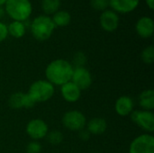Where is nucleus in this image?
<instances>
[{
	"instance_id": "nucleus-1",
	"label": "nucleus",
	"mask_w": 154,
	"mask_h": 153,
	"mask_svg": "<svg viewBox=\"0 0 154 153\" xmlns=\"http://www.w3.org/2000/svg\"><path fill=\"white\" fill-rule=\"evenodd\" d=\"M73 66L66 60L57 59L51 61L45 69V75L50 83L52 85L62 86L71 80Z\"/></svg>"
},
{
	"instance_id": "nucleus-2",
	"label": "nucleus",
	"mask_w": 154,
	"mask_h": 153,
	"mask_svg": "<svg viewBox=\"0 0 154 153\" xmlns=\"http://www.w3.org/2000/svg\"><path fill=\"white\" fill-rule=\"evenodd\" d=\"M4 10L13 21L24 23L32 13V5L30 0H7Z\"/></svg>"
},
{
	"instance_id": "nucleus-3",
	"label": "nucleus",
	"mask_w": 154,
	"mask_h": 153,
	"mask_svg": "<svg viewBox=\"0 0 154 153\" xmlns=\"http://www.w3.org/2000/svg\"><path fill=\"white\" fill-rule=\"evenodd\" d=\"M55 28L56 26L53 23L51 17L45 14L36 16L32 21L30 26L32 35L34 39L40 41L48 40L53 33Z\"/></svg>"
},
{
	"instance_id": "nucleus-4",
	"label": "nucleus",
	"mask_w": 154,
	"mask_h": 153,
	"mask_svg": "<svg viewBox=\"0 0 154 153\" xmlns=\"http://www.w3.org/2000/svg\"><path fill=\"white\" fill-rule=\"evenodd\" d=\"M28 94L37 102H45L51 98L54 94V87L51 83L46 80H37L29 88Z\"/></svg>"
},
{
	"instance_id": "nucleus-5",
	"label": "nucleus",
	"mask_w": 154,
	"mask_h": 153,
	"mask_svg": "<svg viewBox=\"0 0 154 153\" xmlns=\"http://www.w3.org/2000/svg\"><path fill=\"white\" fill-rule=\"evenodd\" d=\"M62 124L68 130L80 131L86 126L87 120L81 112L73 110L64 114L62 117Z\"/></svg>"
},
{
	"instance_id": "nucleus-6",
	"label": "nucleus",
	"mask_w": 154,
	"mask_h": 153,
	"mask_svg": "<svg viewBox=\"0 0 154 153\" xmlns=\"http://www.w3.org/2000/svg\"><path fill=\"white\" fill-rule=\"evenodd\" d=\"M129 153H154V137L151 134H142L130 144Z\"/></svg>"
},
{
	"instance_id": "nucleus-7",
	"label": "nucleus",
	"mask_w": 154,
	"mask_h": 153,
	"mask_svg": "<svg viewBox=\"0 0 154 153\" xmlns=\"http://www.w3.org/2000/svg\"><path fill=\"white\" fill-rule=\"evenodd\" d=\"M132 121L140 128L152 133L154 131V115L152 111L135 110L131 113Z\"/></svg>"
},
{
	"instance_id": "nucleus-8",
	"label": "nucleus",
	"mask_w": 154,
	"mask_h": 153,
	"mask_svg": "<svg viewBox=\"0 0 154 153\" xmlns=\"http://www.w3.org/2000/svg\"><path fill=\"white\" fill-rule=\"evenodd\" d=\"M99 23L104 31L112 32L116 31L119 26V14L111 9H106L101 13L99 17Z\"/></svg>"
},
{
	"instance_id": "nucleus-9",
	"label": "nucleus",
	"mask_w": 154,
	"mask_h": 153,
	"mask_svg": "<svg viewBox=\"0 0 154 153\" xmlns=\"http://www.w3.org/2000/svg\"><path fill=\"white\" fill-rule=\"evenodd\" d=\"M27 134L34 141L45 138L48 133V125L42 119L31 120L26 125Z\"/></svg>"
},
{
	"instance_id": "nucleus-10",
	"label": "nucleus",
	"mask_w": 154,
	"mask_h": 153,
	"mask_svg": "<svg viewBox=\"0 0 154 153\" xmlns=\"http://www.w3.org/2000/svg\"><path fill=\"white\" fill-rule=\"evenodd\" d=\"M70 81L73 82L80 90H86L92 84V76L85 67L74 68Z\"/></svg>"
},
{
	"instance_id": "nucleus-11",
	"label": "nucleus",
	"mask_w": 154,
	"mask_h": 153,
	"mask_svg": "<svg viewBox=\"0 0 154 153\" xmlns=\"http://www.w3.org/2000/svg\"><path fill=\"white\" fill-rule=\"evenodd\" d=\"M140 0H109L111 10L119 14H130L139 5Z\"/></svg>"
},
{
	"instance_id": "nucleus-12",
	"label": "nucleus",
	"mask_w": 154,
	"mask_h": 153,
	"mask_svg": "<svg viewBox=\"0 0 154 153\" xmlns=\"http://www.w3.org/2000/svg\"><path fill=\"white\" fill-rule=\"evenodd\" d=\"M135 31L137 34L144 39L152 36L154 32V22L150 16H142L135 23Z\"/></svg>"
},
{
	"instance_id": "nucleus-13",
	"label": "nucleus",
	"mask_w": 154,
	"mask_h": 153,
	"mask_svg": "<svg viewBox=\"0 0 154 153\" xmlns=\"http://www.w3.org/2000/svg\"><path fill=\"white\" fill-rule=\"evenodd\" d=\"M60 93L64 100L69 103L77 102L81 95V90L71 81L63 84L60 87Z\"/></svg>"
},
{
	"instance_id": "nucleus-14",
	"label": "nucleus",
	"mask_w": 154,
	"mask_h": 153,
	"mask_svg": "<svg viewBox=\"0 0 154 153\" xmlns=\"http://www.w3.org/2000/svg\"><path fill=\"white\" fill-rule=\"evenodd\" d=\"M134 109V102L131 97L127 96H120L115 105V110L120 116H126L131 115Z\"/></svg>"
},
{
	"instance_id": "nucleus-15",
	"label": "nucleus",
	"mask_w": 154,
	"mask_h": 153,
	"mask_svg": "<svg viewBox=\"0 0 154 153\" xmlns=\"http://www.w3.org/2000/svg\"><path fill=\"white\" fill-rule=\"evenodd\" d=\"M106 121L100 117H95L87 124V130L92 134H102L106 132Z\"/></svg>"
},
{
	"instance_id": "nucleus-16",
	"label": "nucleus",
	"mask_w": 154,
	"mask_h": 153,
	"mask_svg": "<svg viewBox=\"0 0 154 153\" xmlns=\"http://www.w3.org/2000/svg\"><path fill=\"white\" fill-rule=\"evenodd\" d=\"M139 105L146 111H152L154 108V91L147 89L141 93L139 96Z\"/></svg>"
},
{
	"instance_id": "nucleus-17",
	"label": "nucleus",
	"mask_w": 154,
	"mask_h": 153,
	"mask_svg": "<svg viewBox=\"0 0 154 153\" xmlns=\"http://www.w3.org/2000/svg\"><path fill=\"white\" fill-rule=\"evenodd\" d=\"M52 22L57 27H64L67 26L70 21H71V15L66 10H59L55 14H52Z\"/></svg>"
},
{
	"instance_id": "nucleus-18",
	"label": "nucleus",
	"mask_w": 154,
	"mask_h": 153,
	"mask_svg": "<svg viewBox=\"0 0 154 153\" xmlns=\"http://www.w3.org/2000/svg\"><path fill=\"white\" fill-rule=\"evenodd\" d=\"M7 30H8V34H10L14 38L19 39L25 34L26 28L24 23L18 22V21H12L7 25Z\"/></svg>"
},
{
	"instance_id": "nucleus-19",
	"label": "nucleus",
	"mask_w": 154,
	"mask_h": 153,
	"mask_svg": "<svg viewBox=\"0 0 154 153\" xmlns=\"http://www.w3.org/2000/svg\"><path fill=\"white\" fill-rule=\"evenodd\" d=\"M61 5L60 0H42L41 7L45 15H52L60 10Z\"/></svg>"
},
{
	"instance_id": "nucleus-20",
	"label": "nucleus",
	"mask_w": 154,
	"mask_h": 153,
	"mask_svg": "<svg viewBox=\"0 0 154 153\" xmlns=\"http://www.w3.org/2000/svg\"><path fill=\"white\" fill-rule=\"evenodd\" d=\"M23 93L16 92L10 96L8 99V105L13 109H21L23 108Z\"/></svg>"
},
{
	"instance_id": "nucleus-21",
	"label": "nucleus",
	"mask_w": 154,
	"mask_h": 153,
	"mask_svg": "<svg viewBox=\"0 0 154 153\" xmlns=\"http://www.w3.org/2000/svg\"><path fill=\"white\" fill-rule=\"evenodd\" d=\"M45 137H46L48 142L51 143V145H58L63 141V134L57 130L48 133Z\"/></svg>"
},
{
	"instance_id": "nucleus-22",
	"label": "nucleus",
	"mask_w": 154,
	"mask_h": 153,
	"mask_svg": "<svg viewBox=\"0 0 154 153\" xmlns=\"http://www.w3.org/2000/svg\"><path fill=\"white\" fill-rule=\"evenodd\" d=\"M143 61L146 64H152L154 61V47L152 45L147 46L143 49L141 54Z\"/></svg>"
},
{
	"instance_id": "nucleus-23",
	"label": "nucleus",
	"mask_w": 154,
	"mask_h": 153,
	"mask_svg": "<svg viewBox=\"0 0 154 153\" xmlns=\"http://www.w3.org/2000/svg\"><path fill=\"white\" fill-rule=\"evenodd\" d=\"M87 62V57L84 52L82 51H78L75 53L73 57V68H80L84 67Z\"/></svg>"
},
{
	"instance_id": "nucleus-24",
	"label": "nucleus",
	"mask_w": 154,
	"mask_h": 153,
	"mask_svg": "<svg viewBox=\"0 0 154 153\" xmlns=\"http://www.w3.org/2000/svg\"><path fill=\"white\" fill-rule=\"evenodd\" d=\"M90 5L97 11H105L109 7V0H90Z\"/></svg>"
},
{
	"instance_id": "nucleus-25",
	"label": "nucleus",
	"mask_w": 154,
	"mask_h": 153,
	"mask_svg": "<svg viewBox=\"0 0 154 153\" xmlns=\"http://www.w3.org/2000/svg\"><path fill=\"white\" fill-rule=\"evenodd\" d=\"M36 104V102L34 101V99L28 94H23V107L24 108H32L34 106V105Z\"/></svg>"
},
{
	"instance_id": "nucleus-26",
	"label": "nucleus",
	"mask_w": 154,
	"mask_h": 153,
	"mask_svg": "<svg viewBox=\"0 0 154 153\" xmlns=\"http://www.w3.org/2000/svg\"><path fill=\"white\" fill-rule=\"evenodd\" d=\"M42 151V146L39 142H31L28 143L26 147V151L27 153H40Z\"/></svg>"
},
{
	"instance_id": "nucleus-27",
	"label": "nucleus",
	"mask_w": 154,
	"mask_h": 153,
	"mask_svg": "<svg viewBox=\"0 0 154 153\" xmlns=\"http://www.w3.org/2000/svg\"><path fill=\"white\" fill-rule=\"evenodd\" d=\"M8 36V30L7 25L0 21V42L4 41Z\"/></svg>"
},
{
	"instance_id": "nucleus-28",
	"label": "nucleus",
	"mask_w": 154,
	"mask_h": 153,
	"mask_svg": "<svg viewBox=\"0 0 154 153\" xmlns=\"http://www.w3.org/2000/svg\"><path fill=\"white\" fill-rule=\"evenodd\" d=\"M79 137H80V139L81 140H83V141H87V140H88L89 139V137H90V133H88V130H84V129H82V130H80V131H79Z\"/></svg>"
},
{
	"instance_id": "nucleus-29",
	"label": "nucleus",
	"mask_w": 154,
	"mask_h": 153,
	"mask_svg": "<svg viewBox=\"0 0 154 153\" xmlns=\"http://www.w3.org/2000/svg\"><path fill=\"white\" fill-rule=\"evenodd\" d=\"M145 3L150 10H153L154 8V0H145Z\"/></svg>"
},
{
	"instance_id": "nucleus-30",
	"label": "nucleus",
	"mask_w": 154,
	"mask_h": 153,
	"mask_svg": "<svg viewBox=\"0 0 154 153\" xmlns=\"http://www.w3.org/2000/svg\"><path fill=\"white\" fill-rule=\"evenodd\" d=\"M5 14V10H4L3 6H0V18H1L2 16H4Z\"/></svg>"
},
{
	"instance_id": "nucleus-31",
	"label": "nucleus",
	"mask_w": 154,
	"mask_h": 153,
	"mask_svg": "<svg viewBox=\"0 0 154 153\" xmlns=\"http://www.w3.org/2000/svg\"><path fill=\"white\" fill-rule=\"evenodd\" d=\"M6 1H7V0H0V6L5 5V4L6 3Z\"/></svg>"
}]
</instances>
